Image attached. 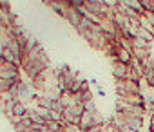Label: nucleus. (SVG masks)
I'll return each instance as SVG.
<instances>
[{
	"label": "nucleus",
	"instance_id": "obj_1",
	"mask_svg": "<svg viewBox=\"0 0 154 132\" xmlns=\"http://www.w3.org/2000/svg\"><path fill=\"white\" fill-rule=\"evenodd\" d=\"M116 94H141V87L140 82L136 80H116Z\"/></svg>",
	"mask_w": 154,
	"mask_h": 132
},
{
	"label": "nucleus",
	"instance_id": "obj_2",
	"mask_svg": "<svg viewBox=\"0 0 154 132\" xmlns=\"http://www.w3.org/2000/svg\"><path fill=\"white\" fill-rule=\"evenodd\" d=\"M116 112H127V114H132V116L143 119L147 114V107L145 105H131L122 100H116Z\"/></svg>",
	"mask_w": 154,
	"mask_h": 132
},
{
	"label": "nucleus",
	"instance_id": "obj_3",
	"mask_svg": "<svg viewBox=\"0 0 154 132\" xmlns=\"http://www.w3.org/2000/svg\"><path fill=\"white\" fill-rule=\"evenodd\" d=\"M112 76L116 80H134L132 78V71H131V65L129 63H122L118 60H112Z\"/></svg>",
	"mask_w": 154,
	"mask_h": 132
},
{
	"label": "nucleus",
	"instance_id": "obj_4",
	"mask_svg": "<svg viewBox=\"0 0 154 132\" xmlns=\"http://www.w3.org/2000/svg\"><path fill=\"white\" fill-rule=\"evenodd\" d=\"M17 22V15L11 11V8H0V26L9 29Z\"/></svg>",
	"mask_w": 154,
	"mask_h": 132
},
{
	"label": "nucleus",
	"instance_id": "obj_5",
	"mask_svg": "<svg viewBox=\"0 0 154 132\" xmlns=\"http://www.w3.org/2000/svg\"><path fill=\"white\" fill-rule=\"evenodd\" d=\"M112 56H116V60L122 62V63H131V60H132V51L123 49L122 45H118V47L114 49V54H112ZM109 58H111V56H109Z\"/></svg>",
	"mask_w": 154,
	"mask_h": 132
},
{
	"label": "nucleus",
	"instance_id": "obj_6",
	"mask_svg": "<svg viewBox=\"0 0 154 132\" xmlns=\"http://www.w3.org/2000/svg\"><path fill=\"white\" fill-rule=\"evenodd\" d=\"M47 6H49V8H51V9H53L56 15H60L62 18L65 16L67 9L71 8V6H69V2H60V0H51V2H49Z\"/></svg>",
	"mask_w": 154,
	"mask_h": 132
},
{
	"label": "nucleus",
	"instance_id": "obj_7",
	"mask_svg": "<svg viewBox=\"0 0 154 132\" xmlns=\"http://www.w3.org/2000/svg\"><path fill=\"white\" fill-rule=\"evenodd\" d=\"M63 18H65V20H67V22L76 29V27H78V24H80V20H82V15L78 13V9H76V8H69Z\"/></svg>",
	"mask_w": 154,
	"mask_h": 132
},
{
	"label": "nucleus",
	"instance_id": "obj_8",
	"mask_svg": "<svg viewBox=\"0 0 154 132\" xmlns=\"http://www.w3.org/2000/svg\"><path fill=\"white\" fill-rule=\"evenodd\" d=\"M118 4H123L125 8H129V9H134L136 13H140V15H143V11H145V8H143V4L140 2V0H116Z\"/></svg>",
	"mask_w": 154,
	"mask_h": 132
},
{
	"label": "nucleus",
	"instance_id": "obj_9",
	"mask_svg": "<svg viewBox=\"0 0 154 132\" xmlns=\"http://www.w3.org/2000/svg\"><path fill=\"white\" fill-rule=\"evenodd\" d=\"M35 103H36L38 109H47V110L53 109V100L47 94H38V98L35 100Z\"/></svg>",
	"mask_w": 154,
	"mask_h": 132
},
{
	"label": "nucleus",
	"instance_id": "obj_10",
	"mask_svg": "<svg viewBox=\"0 0 154 132\" xmlns=\"http://www.w3.org/2000/svg\"><path fill=\"white\" fill-rule=\"evenodd\" d=\"M27 112H29L27 103H22V101H17V103L13 105V110H11V114H13L15 118H24ZM6 116H8V114H6Z\"/></svg>",
	"mask_w": 154,
	"mask_h": 132
},
{
	"label": "nucleus",
	"instance_id": "obj_11",
	"mask_svg": "<svg viewBox=\"0 0 154 132\" xmlns=\"http://www.w3.org/2000/svg\"><path fill=\"white\" fill-rule=\"evenodd\" d=\"M132 49H150V42L136 36V38H132Z\"/></svg>",
	"mask_w": 154,
	"mask_h": 132
},
{
	"label": "nucleus",
	"instance_id": "obj_12",
	"mask_svg": "<svg viewBox=\"0 0 154 132\" xmlns=\"http://www.w3.org/2000/svg\"><path fill=\"white\" fill-rule=\"evenodd\" d=\"M27 116L31 118V121L35 123V125H45V121H44V118L38 114V110L36 109H29V112H27Z\"/></svg>",
	"mask_w": 154,
	"mask_h": 132
},
{
	"label": "nucleus",
	"instance_id": "obj_13",
	"mask_svg": "<svg viewBox=\"0 0 154 132\" xmlns=\"http://www.w3.org/2000/svg\"><path fill=\"white\" fill-rule=\"evenodd\" d=\"M132 56L140 62H143L145 58L150 56V49H132Z\"/></svg>",
	"mask_w": 154,
	"mask_h": 132
},
{
	"label": "nucleus",
	"instance_id": "obj_14",
	"mask_svg": "<svg viewBox=\"0 0 154 132\" xmlns=\"http://www.w3.org/2000/svg\"><path fill=\"white\" fill-rule=\"evenodd\" d=\"M140 27H143V29H147L149 33H152V34H154V26H152V24H150L143 15L140 16Z\"/></svg>",
	"mask_w": 154,
	"mask_h": 132
},
{
	"label": "nucleus",
	"instance_id": "obj_15",
	"mask_svg": "<svg viewBox=\"0 0 154 132\" xmlns=\"http://www.w3.org/2000/svg\"><path fill=\"white\" fill-rule=\"evenodd\" d=\"M15 82H18V80H15ZM15 82H11V80H4V78H0V92H6V91H9V89H11V85H13Z\"/></svg>",
	"mask_w": 154,
	"mask_h": 132
},
{
	"label": "nucleus",
	"instance_id": "obj_16",
	"mask_svg": "<svg viewBox=\"0 0 154 132\" xmlns=\"http://www.w3.org/2000/svg\"><path fill=\"white\" fill-rule=\"evenodd\" d=\"M85 132H105V121L100 123V125H93L91 128H87Z\"/></svg>",
	"mask_w": 154,
	"mask_h": 132
},
{
	"label": "nucleus",
	"instance_id": "obj_17",
	"mask_svg": "<svg viewBox=\"0 0 154 132\" xmlns=\"http://www.w3.org/2000/svg\"><path fill=\"white\" fill-rule=\"evenodd\" d=\"M84 109L85 110H91V112H96L98 109H96V103H94V100H89V101H85L84 103Z\"/></svg>",
	"mask_w": 154,
	"mask_h": 132
},
{
	"label": "nucleus",
	"instance_id": "obj_18",
	"mask_svg": "<svg viewBox=\"0 0 154 132\" xmlns=\"http://www.w3.org/2000/svg\"><path fill=\"white\" fill-rule=\"evenodd\" d=\"M143 16H145V18H147V20H149L152 26H154V11H150V9H145V11H143Z\"/></svg>",
	"mask_w": 154,
	"mask_h": 132
},
{
	"label": "nucleus",
	"instance_id": "obj_19",
	"mask_svg": "<svg viewBox=\"0 0 154 132\" xmlns=\"http://www.w3.org/2000/svg\"><path fill=\"white\" fill-rule=\"evenodd\" d=\"M87 4H105L107 0H85Z\"/></svg>",
	"mask_w": 154,
	"mask_h": 132
},
{
	"label": "nucleus",
	"instance_id": "obj_20",
	"mask_svg": "<svg viewBox=\"0 0 154 132\" xmlns=\"http://www.w3.org/2000/svg\"><path fill=\"white\" fill-rule=\"evenodd\" d=\"M96 91H98V94H100V96H105V91H103L100 85H96Z\"/></svg>",
	"mask_w": 154,
	"mask_h": 132
},
{
	"label": "nucleus",
	"instance_id": "obj_21",
	"mask_svg": "<svg viewBox=\"0 0 154 132\" xmlns=\"http://www.w3.org/2000/svg\"><path fill=\"white\" fill-rule=\"evenodd\" d=\"M150 11H154V0H150V8H149Z\"/></svg>",
	"mask_w": 154,
	"mask_h": 132
},
{
	"label": "nucleus",
	"instance_id": "obj_22",
	"mask_svg": "<svg viewBox=\"0 0 154 132\" xmlns=\"http://www.w3.org/2000/svg\"><path fill=\"white\" fill-rule=\"evenodd\" d=\"M150 123H154V112H150Z\"/></svg>",
	"mask_w": 154,
	"mask_h": 132
},
{
	"label": "nucleus",
	"instance_id": "obj_23",
	"mask_svg": "<svg viewBox=\"0 0 154 132\" xmlns=\"http://www.w3.org/2000/svg\"><path fill=\"white\" fill-rule=\"evenodd\" d=\"M114 132H122V130H120V128H114Z\"/></svg>",
	"mask_w": 154,
	"mask_h": 132
},
{
	"label": "nucleus",
	"instance_id": "obj_24",
	"mask_svg": "<svg viewBox=\"0 0 154 132\" xmlns=\"http://www.w3.org/2000/svg\"><path fill=\"white\" fill-rule=\"evenodd\" d=\"M149 132H150V130H149Z\"/></svg>",
	"mask_w": 154,
	"mask_h": 132
}]
</instances>
